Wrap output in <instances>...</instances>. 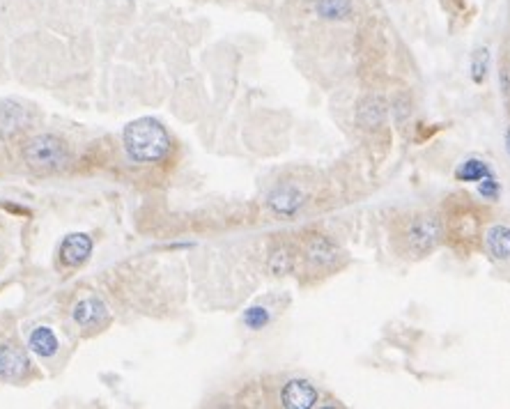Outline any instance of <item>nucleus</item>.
<instances>
[{
  "instance_id": "f257e3e1",
  "label": "nucleus",
  "mask_w": 510,
  "mask_h": 409,
  "mask_svg": "<svg viewBox=\"0 0 510 409\" xmlns=\"http://www.w3.org/2000/svg\"><path fill=\"white\" fill-rule=\"evenodd\" d=\"M124 148L129 157L140 164H157L170 152V136L166 127L154 118H138L124 127Z\"/></svg>"
},
{
  "instance_id": "f03ea898",
  "label": "nucleus",
  "mask_w": 510,
  "mask_h": 409,
  "mask_svg": "<svg viewBox=\"0 0 510 409\" xmlns=\"http://www.w3.org/2000/svg\"><path fill=\"white\" fill-rule=\"evenodd\" d=\"M24 159L33 171L56 173L69 164V150L58 136L42 134L24 145Z\"/></svg>"
},
{
  "instance_id": "7ed1b4c3",
  "label": "nucleus",
  "mask_w": 510,
  "mask_h": 409,
  "mask_svg": "<svg viewBox=\"0 0 510 409\" xmlns=\"http://www.w3.org/2000/svg\"><path fill=\"white\" fill-rule=\"evenodd\" d=\"M441 242V221L432 214L416 216L405 230V244L414 258L430 253Z\"/></svg>"
},
{
  "instance_id": "20e7f679",
  "label": "nucleus",
  "mask_w": 510,
  "mask_h": 409,
  "mask_svg": "<svg viewBox=\"0 0 510 409\" xmlns=\"http://www.w3.org/2000/svg\"><path fill=\"white\" fill-rule=\"evenodd\" d=\"M304 258L313 267L327 269V267H334L338 262L340 251L327 235H310L306 239V244H304Z\"/></svg>"
},
{
  "instance_id": "39448f33",
  "label": "nucleus",
  "mask_w": 510,
  "mask_h": 409,
  "mask_svg": "<svg viewBox=\"0 0 510 409\" xmlns=\"http://www.w3.org/2000/svg\"><path fill=\"white\" fill-rule=\"evenodd\" d=\"M280 403L287 409H310L317 405V389L306 379H290L280 391Z\"/></svg>"
},
{
  "instance_id": "423d86ee",
  "label": "nucleus",
  "mask_w": 510,
  "mask_h": 409,
  "mask_svg": "<svg viewBox=\"0 0 510 409\" xmlns=\"http://www.w3.org/2000/svg\"><path fill=\"white\" fill-rule=\"evenodd\" d=\"M92 253V239L85 232H74L67 235L60 244V260L67 267H78L90 258Z\"/></svg>"
},
{
  "instance_id": "0eeeda50",
  "label": "nucleus",
  "mask_w": 510,
  "mask_h": 409,
  "mask_svg": "<svg viewBox=\"0 0 510 409\" xmlns=\"http://www.w3.org/2000/svg\"><path fill=\"white\" fill-rule=\"evenodd\" d=\"M28 366H31V361H28L26 352H21L19 347H0V379H21L26 375Z\"/></svg>"
},
{
  "instance_id": "6e6552de",
  "label": "nucleus",
  "mask_w": 510,
  "mask_h": 409,
  "mask_svg": "<svg viewBox=\"0 0 510 409\" xmlns=\"http://www.w3.org/2000/svg\"><path fill=\"white\" fill-rule=\"evenodd\" d=\"M269 207L280 216H292L297 214L304 204V193H299L294 186H280L269 195Z\"/></svg>"
},
{
  "instance_id": "1a4fd4ad",
  "label": "nucleus",
  "mask_w": 510,
  "mask_h": 409,
  "mask_svg": "<svg viewBox=\"0 0 510 409\" xmlns=\"http://www.w3.org/2000/svg\"><path fill=\"white\" fill-rule=\"evenodd\" d=\"M485 248L492 258L510 260V228H506V225H492V228H487Z\"/></svg>"
},
{
  "instance_id": "9d476101",
  "label": "nucleus",
  "mask_w": 510,
  "mask_h": 409,
  "mask_svg": "<svg viewBox=\"0 0 510 409\" xmlns=\"http://www.w3.org/2000/svg\"><path fill=\"white\" fill-rule=\"evenodd\" d=\"M106 317V306H103L99 299H83V302L76 304V308H74V322L80 324V327H94L97 322Z\"/></svg>"
},
{
  "instance_id": "9b49d317",
  "label": "nucleus",
  "mask_w": 510,
  "mask_h": 409,
  "mask_svg": "<svg viewBox=\"0 0 510 409\" xmlns=\"http://www.w3.org/2000/svg\"><path fill=\"white\" fill-rule=\"evenodd\" d=\"M28 347L40 356H53L58 352V338H56L53 329H49V327L35 329L31 333V340H28Z\"/></svg>"
},
{
  "instance_id": "f8f14e48",
  "label": "nucleus",
  "mask_w": 510,
  "mask_h": 409,
  "mask_svg": "<svg viewBox=\"0 0 510 409\" xmlns=\"http://www.w3.org/2000/svg\"><path fill=\"white\" fill-rule=\"evenodd\" d=\"M292 267H294L292 248H287V246L273 248L271 255H269V272L273 276H285V274L292 272Z\"/></svg>"
},
{
  "instance_id": "ddd939ff",
  "label": "nucleus",
  "mask_w": 510,
  "mask_h": 409,
  "mask_svg": "<svg viewBox=\"0 0 510 409\" xmlns=\"http://www.w3.org/2000/svg\"><path fill=\"white\" fill-rule=\"evenodd\" d=\"M350 12H352L350 0H317V14H320L322 19L340 21V19L350 17Z\"/></svg>"
},
{
  "instance_id": "4468645a",
  "label": "nucleus",
  "mask_w": 510,
  "mask_h": 409,
  "mask_svg": "<svg viewBox=\"0 0 510 409\" xmlns=\"http://www.w3.org/2000/svg\"><path fill=\"white\" fill-rule=\"evenodd\" d=\"M384 120V104L380 99H366L364 104L359 108V122L364 124V127L373 129V127H380Z\"/></svg>"
},
{
  "instance_id": "2eb2a0df",
  "label": "nucleus",
  "mask_w": 510,
  "mask_h": 409,
  "mask_svg": "<svg viewBox=\"0 0 510 409\" xmlns=\"http://www.w3.org/2000/svg\"><path fill=\"white\" fill-rule=\"evenodd\" d=\"M490 175V168L487 164H483L480 159H469V162H464L460 168H457L455 177L462 180V182H480L483 177Z\"/></svg>"
},
{
  "instance_id": "dca6fc26",
  "label": "nucleus",
  "mask_w": 510,
  "mask_h": 409,
  "mask_svg": "<svg viewBox=\"0 0 510 409\" xmlns=\"http://www.w3.org/2000/svg\"><path fill=\"white\" fill-rule=\"evenodd\" d=\"M267 322H269V313H267V308L253 306V308H248L246 313H244V324H246L248 329H262Z\"/></svg>"
},
{
  "instance_id": "f3484780",
  "label": "nucleus",
  "mask_w": 510,
  "mask_h": 409,
  "mask_svg": "<svg viewBox=\"0 0 510 409\" xmlns=\"http://www.w3.org/2000/svg\"><path fill=\"white\" fill-rule=\"evenodd\" d=\"M485 71H487V49H478L474 53V62H471V76H474L476 83L483 81Z\"/></svg>"
},
{
  "instance_id": "a211bd4d",
  "label": "nucleus",
  "mask_w": 510,
  "mask_h": 409,
  "mask_svg": "<svg viewBox=\"0 0 510 409\" xmlns=\"http://www.w3.org/2000/svg\"><path fill=\"white\" fill-rule=\"evenodd\" d=\"M478 191H480V195H485V198H497L499 195L497 180H494L492 175H487V177H483V182L478 184Z\"/></svg>"
},
{
  "instance_id": "6ab92c4d",
  "label": "nucleus",
  "mask_w": 510,
  "mask_h": 409,
  "mask_svg": "<svg viewBox=\"0 0 510 409\" xmlns=\"http://www.w3.org/2000/svg\"><path fill=\"white\" fill-rule=\"evenodd\" d=\"M506 143H508V152H510V129H508V134H506Z\"/></svg>"
}]
</instances>
